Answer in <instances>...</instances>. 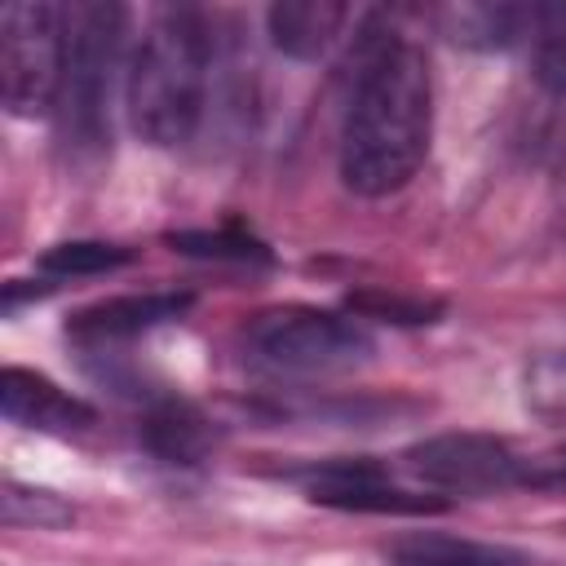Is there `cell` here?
I'll return each instance as SVG.
<instances>
[{
	"instance_id": "ac0fdd59",
	"label": "cell",
	"mask_w": 566,
	"mask_h": 566,
	"mask_svg": "<svg viewBox=\"0 0 566 566\" xmlns=\"http://www.w3.org/2000/svg\"><path fill=\"white\" fill-rule=\"evenodd\" d=\"M526 486H566V442L526 460Z\"/></svg>"
},
{
	"instance_id": "3957f363",
	"label": "cell",
	"mask_w": 566,
	"mask_h": 566,
	"mask_svg": "<svg viewBox=\"0 0 566 566\" xmlns=\"http://www.w3.org/2000/svg\"><path fill=\"white\" fill-rule=\"evenodd\" d=\"M243 349L256 367L279 376H332L371 358V332L336 310L279 305L243 327Z\"/></svg>"
},
{
	"instance_id": "7a4b0ae2",
	"label": "cell",
	"mask_w": 566,
	"mask_h": 566,
	"mask_svg": "<svg viewBox=\"0 0 566 566\" xmlns=\"http://www.w3.org/2000/svg\"><path fill=\"white\" fill-rule=\"evenodd\" d=\"M208 66H212V35L199 9H164L133 62L124 84L128 124L150 146H181L195 137L203 97H208Z\"/></svg>"
},
{
	"instance_id": "5bb4252c",
	"label": "cell",
	"mask_w": 566,
	"mask_h": 566,
	"mask_svg": "<svg viewBox=\"0 0 566 566\" xmlns=\"http://www.w3.org/2000/svg\"><path fill=\"white\" fill-rule=\"evenodd\" d=\"M0 517L4 526H35V531H57L75 522V509L44 486H27V482H4L0 486Z\"/></svg>"
},
{
	"instance_id": "6da1fadb",
	"label": "cell",
	"mask_w": 566,
	"mask_h": 566,
	"mask_svg": "<svg viewBox=\"0 0 566 566\" xmlns=\"http://www.w3.org/2000/svg\"><path fill=\"white\" fill-rule=\"evenodd\" d=\"M433 133L429 62L411 40H385L358 75L340 128V177L354 195H389L416 177Z\"/></svg>"
},
{
	"instance_id": "8fae6325",
	"label": "cell",
	"mask_w": 566,
	"mask_h": 566,
	"mask_svg": "<svg viewBox=\"0 0 566 566\" xmlns=\"http://www.w3.org/2000/svg\"><path fill=\"white\" fill-rule=\"evenodd\" d=\"M142 438L146 447L168 460V464H195L208 455L212 447V424L181 398H159L150 411H146V424H142Z\"/></svg>"
},
{
	"instance_id": "ba28073f",
	"label": "cell",
	"mask_w": 566,
	"mask_h": 566,
	"mask_svg": "<svg viewBox=\"0 0 566 566\" xmlns=\"http://www.w3.org/2000/svg\"><path fill=\"white\" fill-rule=\"evenodd\" d=\"M190 310V296L186 292H137V296H111V301H97V305H84L80 314H71L66 323V336L80 340V345H119V340H133L159 323H172Z\"/></svg>"
},
{
	"instance_id": "52a82bcc",
	"label": "cell",
	"mask_w": 566,
	"mask_h": 566,
	"mask_svg": "<svg viewBox=\"0 0 566 566\" xmlns=\"http://www.w3.org/2000/svg\"><path fill=\"white\" fill-rule=\"evenodd\" d=\"M310 500L332 504V509H354V513H438V509H447V500H438V495H416V491L389 486V478L371 460H354V464L336 460V464L318 469L310 478Z\"/></svg>"
},
{
	"instance_id": "8992f818",
	"label": "cell",
	"mask_w": 566,
	"mask_h": 566,
	"mask_svg": "<svg viewBox=\"0 0 566 566\" xmlns=\"http://www.w3.org/2000/svg\"><path fill=\"white\" fill-rule=\"evenodd\" d=\"M402 464L416 482H424L433 491H455V495L526 486V455H517L504 438H491V433L424 438L402 455Z\"/></svg>"
},
{
	"instance_id": "9a60e30c",
	"label": "cell",
	"mask_w": 566,
	"mask_h": 566,
	"mask_svg": "<svg viewBox=\"0 0 566 566\" xmlns=\"http://www.w3.org/2000/svg\"><path fill=\"white\" fill-rule=\"evenodd\" d=\"M128 261H133V252L119 248V243L75 239V243H53V248L40 256V274H53V279H84V274L119 270V265H128Z\"/></svg>"
},
{
	"instance_id": "277c9868",
	"label": "cell",
	"mask_w": 566,
	"mask_h": 566,
	"mask_svg": "<svg viewBox=\"0 0 566 566\" xmlns=\"http://www.w3.org/2000/svg\"><path fill=\"white\" fill-rule=\"evenodd\" d=\"M124 35V9L119 4H71L66 9V75H62V137L75 150H102L106 146V106H111V80Z\"/></svg>"
},
{
	"instance_id": "2e32d148",
	"label": "cell",
	"mask_w": 566,
	"mask_h": 566,
	"mask_svg": "<svg viewBox=\"0 0 566 566\" xmlns=\"http://www.w3.org/2000/svg\"><path fill=\"white\" fill-rule=\"evenodd\" d=\"M526 411L548 424H566V349H548L526 363Z\"/></svg>"
},
{
	"instance_id": "4fadbf2b",
	"label": "cell",
	"mask_w": 566,
	"mask_h": 566,
	"mask_svg": "<svg viewBox=\"0 0 566 566\" xmlns=\"http://www.w3.org/2000/svg\"><path fill=\"white\" fill-rule=\"evenodd\" d=\"M535 31V9H509V4H469L451 13V40L473 49H504L522 40V31Z\"/></svg>"
},
{
	"instance_id": "30bf717a",
	"label": "cell",
	"mask_w": 566,
	"mask_h": 566,
	"mask_svg": "<svg viewBox=\"0 0 566 566\" xmlns=\"http://www.w3.org/2000/svg\"><path fill=\"white\" fill-rule=\"evenodd\" d=\"M265 22L279 53L296 62H314L336 44L340 27L349 22V9L336 0H283V4H270Z\"/></svg>"
},
{
	"instance_id": "9c48e42d",
	"label": "cell",
	"mask_w": 566,
	"mask_h": 566,
	"mask_svg": "<svg viewBox=\"0 0 566 566\" xmlns=\"http://www.w3.org/2000/svg\"><path fill=\"white\" fill-rule=\"evenodd\" d=\"M0 411L9 424L40 429V433H80L97 420V411L84 398L66 394L62 385H53L49 376L27 371V367L0 371Z\"/></svg>"
},
{
	"instance_id": "e0dca14e",
	"label": "cell",
	"mask_w": 566,
	"mask_h": 566,
	"mask_svg": "<svg viewBox=\"0 0 566 566\" xmlns=\"http://www.w3.org/2000/svg\"><path fill=\"white\" fill-rule=\"evenodd\" d=\"M168 243L186 256H212V261H270V248L234 226L226 230H177L168 234Z\"/></svg>"
},
{
	"instance_id": "5b68a950",
	"label": "cell",
	"mask_w": 566,
	"mask_h": 566,
	"mask_svg": "<svg viewBox=\"0 0 566 566\" xmlns=\"http://www.w3.org/2000/svg\"><path fill=\"white\" fill-rule=\"evenodd\" d=\"M66 75V9L13 0L0 9V97L18 119L57 106Z\"/></svg>"
},
{
	"instance_id": "7c38bea8",
	"label": "cell",
	"mask_w": 566,
	"mask_h": 566,
	"mask_svg": "<svg viewBox=\"0 0 566 566\" xmlns=\"http://www.w3.org/2000/svg\"><path fill=\"white\" fill-rule=\"evenodd\" d=\"M394 566H535L517 548L455 539V535H411L394 544Z\"/></svg>"
},
{
	"instance_id": "d6986e66",
	"label": "cell",
	"mask_w": 566,
	"mask_h": 566,
	"mask_svg": "<svg viewBox=\"0 0 566 566\" xmlns=\"http://www.w3.org/2000/svg\"><path fill=\"white\" fill-rule=\"evenodd\" d=\"M389 566H394V562H389Z\"/></svg>"
}]
</instances>
